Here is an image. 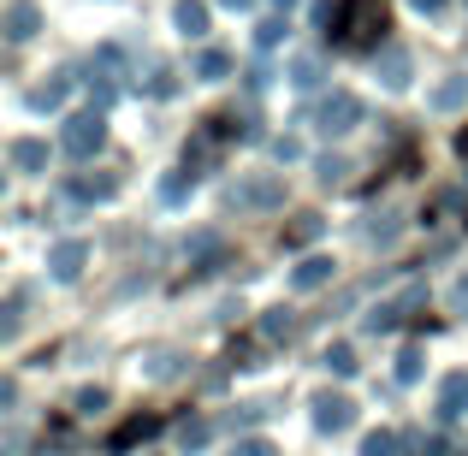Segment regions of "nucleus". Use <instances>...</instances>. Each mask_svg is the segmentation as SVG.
I'll use <instances>...</instances> for the list:
<instances>
[{"mask_svg": "<svg viewBox=\"0 0 468 456\" xmlns=\"http://www.w3.org/2000/svg\"><path fill=\"white\" fill-rule=\"evenodd\" d=\"M332 42L350 48V54L379 48V42H386V6H379V0H344L338 24H332Z\"/></svg>", "mask_w": 468, "mask_h": 456, "instance_id": "f257e3e1", "label": "nucleus"}, {"mask_svg": "<svg viewBox=\"0 0 468 456\" xmlns=\"http://www.w3.org/2000/svg\"><path fill=\"white\" fill-rule=\"evenodd\" d=\"M59 143H66V154H71V160H90V154L107 143V119H101V107H90V113H71V119H66V131H59Z\"/></svg>", "mask_w": 468, "mask_h": 456, "instance_id": "f03ea898", "label": "nucleus"}, {"mask_svg": "<svg viewBox=\"0 0 468 456\" xmlns=\"http://www.w3.org/2000/svg\"><path fill=\"white\" fill-rule=\"evenodd\" d=\"M362 125V101H356L350 90H332L326 101L314 107V131L320 137H344V131H356Z\"/></svg>", "mask_w": 468, "mask_h": 456, "instance_id": "7ed1b4c3", "label": "nucleus"}, {"mask_svg": "<svg viewBox=\"0 0 468 456\" xmlns=\"http://www.w3.org/2000/svg\"><path fill=\"white\" fill-rule=\"evenodd\" d=\"M279 202H285V178L279 172H250V178L231 184V207H255L261 214V207H279Z\"/></svg>", "mask_w": 468, "mask_h": 456, "instance_id": "20e7f679", "label": "nucleus"}, {"mask_svg": "<svg viewBox=\"0 0 468 456\" xmlns=\"http://www.w3.org/2000/svg\"><path fill=\"white\" fill-rule=\"evenodd\" d=\"M83 267H90V243L83 238H66L48 249V273L59 279V285H71V279H83Z\"/></svg>", "mask_w": 468, "mask_h": 456, "instance_id": "39448f33", "label": "nucleus"}, {"mask_svg": "<svg viewBox=\"0 0 468 456\" xmlns=\"http://www.w3.org/2000/svg\"><path fill=\"white\" fill-rule=\"evenodd\" d=\"M350 421H356V403L344 398V391H320L314 398V427L320 433H344Z\"/></svg>", "mask_w": 468, "mask_h": 456, "instance_id": "423d86ee", "label": "nucleus"}, {"mask_svg": "<svg viewBox=\"0 0 468 456\" xmlns=\"http://www.w3.org/2000/svg\"><path fill=\"white\" fill-rule=\"evenodd\" d=\"M421 302H427V285H410V291H403L398 302H379L374 314H367V332H391V326H398L403 314H410V308H421Z\"/></svg>", "mask_w": 468, "mask_h": 456, "instance_id": "0eeeda50", "label": "nucleus"}, {"mask_svg": "<svg viewBox=\"0 0 468 456\" xmlns=\"http://www.w3.org/2000/svg\"><path fill=\"white\" fill-rule=\"evenodd\" d=\"M36 30H42V6L36 0H12L6 6V42H30Z\"/></svg>", "mask_w": 468, "mask_h": 456, "instance_id": "6e6552de", "label": "nucleus"}, {"mask_svg": "<svg viewBox=\"0 0 468 456\" xmlns=\"http://www.w3.org/2000/svg\"><path fill=\"white\" fill-rule=\"evenodd\" d=\"M332 273H338L332 255H303V261L291 267V285H297V291H320V285H332Z\"/></svg>", "mask_w": 468, "mask_h": 456, "instance_id": "1a4fd4ad", "label": "nucleus"}, {"mask_svg": "<svg viewBox=\"0 0 468 456\" xmlns=\"http://www.w3.org/2000/svg\"><path fill=\"white\" fill-rule=\"evenodd\" d=\"M66 95H71V71H54L48 83L30 90V107H36V113H54V107H66Z\"/></svg>", "mask_w": 468, "mask_h": 456, "instance_id": "9d476101", "label": "nucleus"}, {"mask_svg": "<svg viewBox=\"0 0 468 456\" xmlns=\"http://www.w3.org/2000/svg\"><path fill=\"white\" fill-rule=\"evenodd\" d=\"M6 160H12L18 172H30V178H36V172H48V143H36V137H18V143L6 149Z\"/></svg>", "mask_w": 468, "mask_h": 456, "instance_id": "9b49d317", "label": "nucleus"}, {"mask_svg": "<svg viewBox=\"0 0 468 456\" xmlns=\"http://www.w3.org/2000/svg\"><path fill=\"white\" fill-rule=\"evenodd\" d=\"M379 83L386 90H410V54L403 48H379Z\"/></svg>", "mask_w": 468, "mask_h": 456, "instance_id": "f8f14e48", "label": "nucleus"}, {"mask_svg": "<svg viewBox=\"0 0 468 456\" xmlns=\"http://www.w3.org/2000/svg\"><path fill=\"white\" fill-rule=\"evenodd\" d=\"M457 415H468V374H451L439 391V421H457Z\"/></svg>", "mask_w": 468, "mask_h": 456, "instance_id": "ddd939ff", "label": "nucleus"}, {"mask_svg": "<svg viewBox=\"0 0 468 456\" xmlns=\"http://www.w3.org/2000/svg\"><path fill=\"white\" fill-rule=\"evenodd\" d=\"M190 78H202V83L231 78V54H226V48H202V54H196V66H190Z\"/></svg>", "mask_w": 468, "mask_h": 456, "instance_id": "4468645a", "label": "nucleus"}, {"mask_svg": "<svg viewBox=\"0 0 468 456\" xmlns=\"http://www.w3.org/2000/svg\"><path fill=\"white\" fill-rule=\"evenodd\" d=\"M427 107H433V113H457V107H468V78H445L433 95H427Z\"/></svg>", "mask_w": 468, "mask_h": 456, "instance_id": "2eb2a0df", "label": "nucleus"}, {"mask_svg": "<svg viewBox=\"0 0 468 456\" xmlns=\"http://www.w3.org/2000/svg\"><path fill=\"white\" fill-rule=\"evenodd\" d=\"M172 24H178L184 36H207V6L202 0H178V6H172Z\"/></svg>", "mask_w": 468, "mask_h": 456, "instance_id": "dca6fc26", "label": "nucleus"}, {"mask_svg": "<svg viewBox=\"0 0 468 456\" xmlns=\"http://www.w3.org/2000/svg\"><path fill=\"white\" fill-rule=\"evenodd\" d=\"M320 226H326L320 214H297V219L285 226V249H309V243L320 238Z\"/></svg>", "mask_w": 468, "mask_h": 456, "instance_id": "f3484780", "label": "nucleus"}, {"mask_svg": "<svg viewBox=\"0 0 468 456\" xmlns=\"http://www.w3.org/2000/svg\"><path fill=\"white\" fill-rule=\"evenodd\" d=\"M160 433V415H137V421H125L113 433V451H125V445H143V439H154Z\"/></svg>", "mask_w": 468, "mask_h": 456, "instance_id": "a211bd4d", "label": "nucleus"}, {"mask_svg": "<svg viewBox=\"0 0 468 456\" xmlns=\"http://www.w3.org/2000/svg\"><path fill=\"white\" fill-rule=\"evenodd\" d=\"M291 83H297V90H320V83H326V66H320V54L291 59Z\"/></svg>", "mask_w": 468, "mask_h": 456, "instance_id": "6ab92c4d", "label": "nucleus"}, {"mask_svg": "<svg viewBox=\"0 0 468 456\" xmlns=\"http://www.w3.org/2000/svg\"><path fill=\"white\" fill-rule=\"evenodd\" d=\"M71 190H78L83 202H107V196L119 190V178H113V172H101V178H95V172H83V178L71 184Z\"/></svg>", "mask_w": 468, "mask_h": 456, "instance_id": "aec40b11", "label": "nucleus"}, {"mask_svg": "<svg viewBox=\"0 0 468 456\" xmlns=\"http://www.w3.org/2000/svg\"><path fill=\"white\" fill-rule=\"evenodd\" d=\"M403 451H410L403 433H367L362 439V456H403Z\"/></svg>", "mask_w": 468, "mask_h": 456, "instance_id": "412c9836", "label": "nucleus"}, {"mask_svg": "<svg viewBox=\"0 0 468 456\" xmlns=\"http://www.w3.org/2000/svg\"><path fill=\"white\" fill-rule=\"evenodd\" d=\"M219 255H226V243H219V238H196L190 243V273H207Z\"/></svg>", "mask_w": 468, "mask_h": 456, "instance_id": "4be33fe9", "label": "nucleus"}, {"mask_svg": "<svg viewBox=\"0 0 468 456\" xmlns=\"http://www.w3.org/2000/svg\"><path fill=\"white\" fill-rule=\"evenodd\" d=\"M320 367H326V374H338V379H350L356 374V350H350V344H332V350L320 355Z\"/></svg>", "mask_w": 468, "mask_h": 456, "instance_id": "5701e85b", "label": "nucleus"}, {"mask_svg": "<svg viewBox=\"0 0 468 456\" xmlns=\"http://www.w3.org/2000/svg\"><path fill=\"white\" fill-rule=\"evenodd\" d=\"M314 178L332 190V184H344V178H350V160H344V154H320V160H314Z\"/></svg>", "mask_w": 468, "mask_h": 456, "instance_id": "b1692460", "label": "nucleus"}, {"mask_svg": "<svg viewBox=\"0 0 468 456\" xmlns=\"http://www.w3.org/2000/svg\"><path fill=\"white\" fill-rule=\"evenodd\" d=\"M291 338V314L285 308H267L261 314V344H285Z\"/></svg>", "mask_w": 468, "mask_h": 456, "instance_id": "393cba45", "label": "nucleus"}, {"mask_svg": "<svg viewBox=\"0 0 468 456\" xmlns=\"http://www.w3.org/2000/svg\"><path fill=\"white\" fill-rule=\"evenodd\" d=\"M285 30H291V24H285V12L261 18V24H255V48H279V42H285Z\"/></svg>", "mask_w": 468, "mask_h": 456, "instance_id": "a878e982", "label": "nucleus"}, {"mask_svg": "<svg viewBox=\"0 0 468 456\" xmlns=\"http://www.w3.org/2000/svg\"><path fill=\"white\" fill-rule=\"evenodd\" d=\"M421 367H427V355H421V344H410V350L398 355V386H415L421 379Z\"/></svg>", "mask_w": 468, "mask_h": 456, "instance_id": "bb28decb", "label": "nucleus"}, {"mask_svg": "<svg viewBox=\"0 0 468 456\" xmlns=\"http://www.w3.org/2000/svg\"><path fill=\"white\" fill-rule=\"evenodd\" d=\"M178 445H184V451H202V445H207V421L184 415V421H178Z\"/></svg>", "mask_w": 468, "mask_h": 456, "instance_id": "cd10ccee", "label": "nucleus"}, {"mask_svg": "<svg viewBox=\"0 0 468 456\" xmlns=\"http://www.w3.org/2000/svg\"><path fill=\"white\" fill-rule=\"evenodd\" d=\"M190 184H196V172H172V178L160 184V202H184V196H190Z\"/></svg>", "mask_w": 468, "mask_h": 456, "instance_id": "c85d7f7f", "label": "nucleus"}, {"mask_svg": "<svg viewBox=\"0 0 468 456\" xmlns=\"http://www.w3.org/2000/svg\"><path fill=\"white\" fill-rule=\"evenodd\" d=\"M71 409H78V415H101L107 409V391H78V398H71Z\"/></svg>", "mask_w": 468, "mask_h": 456, "instance_id": "c756f323", "label": "nucleus"}, {"mask_svg": "<svg viewBox=\"0 0 468 456\" xmlns=\"http://www.w3.org/2000/svg\"><path fill=\"white\" fill-rule=\"evenodd\" d=\"M172 367H178V355H172V350H154L149 355V374L154 379H172Z\"/></svg>", "mask_w": 468, "mask_h": 456, "instance_id": "7c9ffc66", "label": "nucleus"}, {"mask_svg": "<svg viewBox=\"0 0 468 456\" xmlns=\"http://www.w3.org/2000/svg\"><path fill=\"white\" fill-rule=\"evenodd\" d=\"M231 456H279V451L267 445V439H238V451H231Z\"/></svg>", "mask_w": 468, "mask_h": 456, "instance_id": "2f4dec72", "label": "nucleus"}, {"mask_svg": "<svg viewBox=\"0 0 468 456\" xmlns=\"http://www.w3.org/2000/svg\"><path fill=\"white\" fill-rule=\"evenodd\" d=\"M297 154H303V149H297V137H279V143H273V160H285V166H291Z\"/></svg>", "mask_w": 468, "mask_h": 456, "instance_id": "473e14b6", "label": "nucleus"}, {"mask_svg": "<svg viewBox=\"0 0 468 456\" xmlns=\"http://www.w3.org/2000/svg\"><path fill=\"white\" fill-rule=\"evenodd\" d=\"M451 308H457V314H468V285H457V291H451Z\"/></svg>", "mask_w": 468, "mask_h": 456, "instance_id": "72a5a7b5", "label": "nucleus"}, {"mask_svg": "<svg viewBox=\"0 0 468 456\" xmlns=\"http://www.w3.org/2000/svg\"><path fill=\"white\" fill-rule=\"evenodd\" d=\"M410 6H415V12H439V6H445V0H410Z\"/></svg>", "mask_w": 468, "mask_h": 456, "instance_id": "f704fd0d", "label": "nucleus"}, {"mask_svg": "<svg viewBox=\"0 0 468 456\" xmlns=\"http://www.w3.org/2000/svg\"><path fill=\"white\" fill-rule=\"evenodd\" d=\"M297 6H303V0H273V12H285V18H291Z\"/></svg>", "mask_w": 468, "mask_h": 456, "instance_id": "c9c22d12", "label": "nucleus"}, {"mask_svg": "<svg viewBox=\"0 0 468 456\" xmlns=\"http://www.w3.org/2000/svg\"><path fill=\"white\" fill-rule=\"evenodd\" d=\"M219 6H231V12H250V6H255V0H219Z\"/></svg>", "mask_w": 468, "mask_h": 456, "instance_id": "e433bc0d", "label": "nucleus"}]
</instances>
